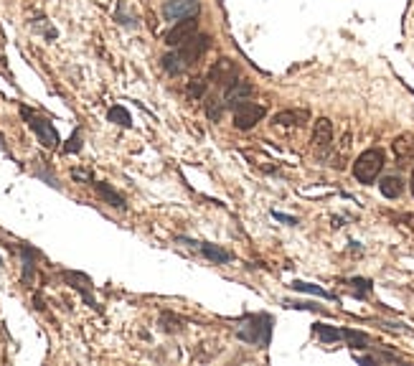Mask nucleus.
<instances>
[{
	"instance_id": "obj_1",
	"label": "nucleus",
	"mask_w": 414,
	"mask_h": 366,
	"mask_svg": "<svg viewBox=\"0 0 414 366\" xmlns=\"http://www.w3.org/2000/svg\"><path fill=\"white\" fill-rule=\"evenodd\" d=\"M384 163H386L384 150H379V148L364 150V153L356 158V163H353V176H356L358 183H374L379 178Z\"/></svg>"
},
{
	"instance_id": "obj_2",
	"label": "nucleus",
	"mask_w": 414,
	"mask_h": 366,
	"mask_svg": "<svg viewBox=\"0 0 414 366\" xmlns=\"http://www.w3.org/2000/svg\"><path fill=\"white\" fill-rule=\"evenodd\" d=\"M21 117L26 122H29V127L34 130L36 135H38V140H41L43 148H57L59 145V133L57 127L51 125L46 117H41V115L31 112L29 107H21Z\"/></svg>"
},
{
	"instance_id": "obj_3",
	"label": "nucleus",
	"mask_w": 414,
	"mask_h": 366,
	"mask_svg": "<svg viewBox=\"0 0 414 366\" xmlns=\"http://www.w3.org/2000/svg\"><path fill=\"white\" fill-rule=\"evenodd\" d=\"M265 115H267L265 105H257V102L244 99V102L237 105V110H234V127H239V130H249V127L257 125Z\"/></svg>"
},
{
	"instance_id": "obj_4",
	"label": "nucleus",
	"mask_w": 414,
	"mask_h": 366,
	"mask_svg": "<svg viewBox=\"0 0 414 366\" xmlns=\"http://www.w3.org/2000/svg\"><path fill=\"white\" fill-rule=\"evenodd\" d=\"M201 6H198V0H168L165 6H163V18L170 23H178L183 18H193L198 15Z\"/></svg>"
},
{
	"instance_id": "obj_5",
	"label": "nucleus",
	"mask_w": 414,
	"mask_h": 366,
	"mask_svg": "<svg viewBox=\"0 0 414 366\" xmlns=\"http://www.w3.org/2000/svg\"><path fill=\"white\" fill-rule=\"evenodd\" d=\"M209 36H193L191 41H186L183 46H178V59L183 61V66H191V64L196 61V59H201L206 54V49H209Z\"/></svg>"
},
{
	"instance_id": "obj_6",
	"label": "nucleus",
	"mask_w": 414,
	"mask_h": 366,
	"mask_svg": "<svg viewBox=\"0 0 414 366\" xmlns=\"http://www.w3.org/2000/svg\"><path fill=\"white\" fill-rule=\"evenodd\" d=\"M198 34V21H196V15L193 18H183V21H178L173 29L168 31V36H165V43L168 46H183L186 41H191L193 36Z\"/></svg>"
},
{
	"instance_id": "obj_7",
	"label": "nucleus",
	"mask_w": 414,
	"mask_h": 366,
	"mask_svg": "<svg viewBox=\"0 0 414 366\" xmlns=\"http://www.w3.org/2000/svg\"><path fill=\"white\" fill-rule=\"evenodd\" d=\"M209 77H211V82H216V85L229 87L232 82H237V66H234V61H229V59H221V61H216L211 66Z\"/></svg>"
},
{
	"instance_id": "obj_8",
	"label": "nucleus",
	"mask_w": 414,
	"mask_h": 366,
	"mask_svg": "<svg viewBox=\"0 0 414 366\" xmlns=\"http://www.w3.org/2000/svg\"><path fill=\"white\" fill-rule=\"evenodd\" d=\"M308 110H282L274 115V125L277 127H302L308 122Z\"/></svg>"
},
{
	"instance_id": "obj_9",
	"label": "nucleus",
	"mask_w": 414,
	"mask_h": 366,
	"mask_svg": "<svg viewBox=\"0 0 414 366\" xmlns=\"http://www.w3.org/2000/svg\"><path fill=\"white\" fill-rule=\"evenodd\" d=\"M333 142V125H330L328 117H320L316 122V130H313V145L316 148H328Z\"/></svg>"
},
{
	"instance_id": "obj_10",
	"label": "nucleus",
	"mask_w": 414,
	"mask_h": 366,
	"mask_svg": "<svg viewBox=\"0 0 414 366\" xmlns=\"http://www.w3.org/2000/svg\"><path fill=\"white\" fill-rule=\"evenodd\" d=\"M394 153L399 158L404 166L414 161V135H399L397 140H394Z\"/></svg>"
},
{
	"instance_id": "obj_11",
	"label": "nucleus",
	"mask_w": 414,
	"mask_h": 366,
	"mask_svg": "<svg viewBox=\"0 0 414 366\" xmlns=\"http://www.w3.org/2000/svg\"><path fill=\"white\" fill-rule=\"evenodd\" d=\"M249 94H252V85H246V82H232V85L226 87V105H242Z\"/></svg>"
},
{
	"instance_id": "obj_12",
	"label": "nucleus",
	"mask_w": 414,
	"mask_h": 366,
	"mask_svg": "<svg viewBox=\"0 0 414 366\" xmlns=\"http://www.w3.org/2000/svg\"><path fill=\"white\" fill-rule=\"evenodd\" d=\"M379 189L386 198H399L401 191H404V181H401L399 176H386L384 181H381Z\"/></svg>"
},
{
	"instance_id": "obj_13",
	"label": "nucleus",
	"mask_w": 414,
	"mask_h": 366,
	"mask_svg": "<svg viewBox=\"0 0 414 366\" xmlns=\"http://www.w3.org/2000/svg\"><path fill=\"white\" fill-rule=\"evenodd\" d=\"M94 186H97L99 196L105 198L107 204H110V206H114V209H125V198L119 196L117 191H114V189H110V186H107V183H94Z\"/></svg>"
},
{
	"instance_id": "obj_14",
	"label": "nucleus",
	"mask_w": 414,
	"mask_h": 366,
	"mask_svg": "<svg viewBox=\"0 0 414 366\" xmlns=\"http://www.w3.org/2000/svg\"><path fill=\"white\" fill-rule=\"evenodd\" d=\"M204 254L209 257L211 262H219V265H226V262H232V252H226L221 247H214V244H201Z\"/></svg>"
},
{
	"instance_id": "obj_15",
	"label": "nucleus",
	"mask_w": 414,
	"mask_h": 366,
	"mask_svg": "<svg viewBox=\"0 0 414 366\" xmlns=\"http://www.w3.org/2000/svg\"><path fill=\"white\" fill-rule=\"evenodd\" d=\"M316 333L320 341H325V344H333V341H338V338H343V331H336V328H330V325H316Z\"/></svg>"
},
{
	"instance_id": "obj_16",
	"label": "nucleus",
	"mask_w": 414,
	"mask_h": 366,
	"mask_svg": "<svg viewBox=\"0 0 414 366\" xmlns=\"http://www.w3.org/2000/svg\"><path fill=\"white\" fill-rule=\"evenodd\" d=\"M110 122H117V125H122V127L133 125V120H130V112H127L125 107H119V105L110 110Z\"/></svg>"
},
{
	"instance_id": "obj_17",
	"label": "nucleus",
	"mask_w": 414,
	"mask_h": 366,
	"mask_svg": "<svg viewBox=\"0 0 414 366\" xmlns=\"http://www.w3.org/2000/svg\"><path fill=\"white\" fill-rule=\"evenodd\" d=\"M343 338H346V341H348V344L353 346V349H366V344L371 341V338L366 336V333L351 331V328H348V331H343Z\"/></svg>"
},
{
	"instance_id": "obj_18",
	"label": "nucleus",
	"mask_w": 414,
	"mask_h": 366,
	"mask_svg": "<svg viewBox=\"0 0 414 366\" xmlns=\"http://www.w3.org/2000/svg\"><path fill=\"white\" fill-rule=\"evenodd\" d=\"M163 69L168 71V74H181L186 66H183V61L178 59V54H168V57H163Z\"/></svg>"
},
{
	"instance_id": "obj_19",
	"label": "nucleus",
	"mask_w": 414,
	"mask_h": 366,
	"mask_svg": "<svg viewBox=\"0 0 414 366\" xmlns=\"http://www.w3.org/2000/svg\"><path fill=\"white\" fill-rule=\"evenodd\" d=\"M293 288L302 290V293H313V295H320V298H330V293H325V290L318 288V285H310V282H293Z\"/></svg>"
},
{
	"instance_id": "obj_20",
	"label": "nucleus",
	"mask_w": 414,
	"mask_h": 366,
	"mask_svg": "<svg viewBox=\"0 0 414 366\" xmlns=\"http://www.w3.org/2000/svg\"><path fill=\"white\" fill-rule=\"evenodd\" d=\"M82 150V135H79V130L74 135H71V140L64 145V153H79Z\"/></svg>"
},
{
	"instance_id": "obj_21",
	"label": "nucleus",
	"mask_w": 414,
	"mask_h": 366,
	"mask_svg": "<svg viewBox=\"0 0 414 366\" xmlns=\"http://www.w3.org/2000/svg\"><path fill=\"white\" fill-rule=\"evenodd\" d=\"M204 92H206V82H204V79H196V82H191V85H188V94H191V97H201Z\"/></svg>"
},
{
	"instance_id": "obj_22",
	"label": "nucleus",
	"mask_w": 414,
	"mask_h": 366,
	"mask_svg": "<svg viewBox=\"0 0 414 366\" xmlns=\"http://www.w3.org/2000/svg\"><path fill=\"white\" fill-rule=\"evenodd\" d=\"M216 99H209V105H206V115H209L211 120H219L221 117V105H214Z\"/></svg>"
},
{
	"instance_id": "obj_23",
	"label": "nucleus",
	"mask_w": 414,
	"mask_h": 366,
	"mask_svg": "<svg viewBox=\"0 0 414 366\" xmlns=\"http://www.w3.org/2000/svg\"><path fill=\"white\" fill-rule=\"evenodd\" d=\"M71 178H77V181L89 183V181H91V173H87V170H71Z\"/></svg>"
},
{
	"instance_id": "obj_24",
	"label": "nucleus",
	"mask_w": 414,
	"mask_h": 366,
	"mask_svg": "<svg viewBox=\"0 0 414 366\" xmlns=\"http://www.w3.org/2000/svg\"><path fill=\"white\" fill-rule=\"evenodd\" d=\"M409 186H412V196H414V170H412V183H409Z\"/></svg>"
},
{
	"instance_id": "obj_25",
	"label": "nucleus",
	"mask_w": 414,
	"mask_h": 366,
	"mask_svg": "<svg viewBox=\"0 0 414 366\" xmlns=\"http://www.w3.org/2000/svg\"><path fill=\"white\" fill-rule=\"evenodd\" d=\"M3 142H6V140H3V135H0V148H3Z\"/></svg>"
},
{
	"instance_id": "obj_26",
	"label": "nucleus",
	"mask_w": 414,
	"mask_h": 366,
	"mask_svg": "<svg viewBox=\"0 0 414 366\" xmlns=\"http://www.w3.org/2000/svg\"><path fill=\"white\" fill-rule=\"evenodd\" d=\"M0 66H3V59H0Z\"/></svg>"
}]
</instances>
